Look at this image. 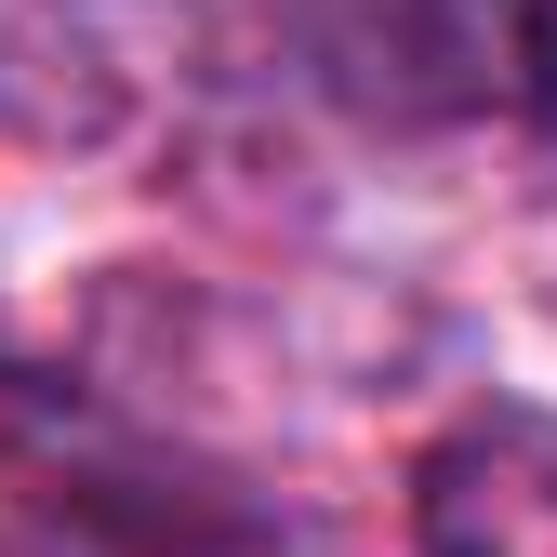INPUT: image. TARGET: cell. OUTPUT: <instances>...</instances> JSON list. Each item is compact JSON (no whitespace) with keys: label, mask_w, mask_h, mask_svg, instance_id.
Instances as JSON below:
<instances>
[{"label":"cell","mask_w":557,"mask_h":557,"mask_svg":"<svg viewBox=\"0 0 557 557\" xmlns=\"http://www.w3.org/2000/svg\"><path fill=\"white\" fill-rule=\"evenodd\" d=\"M518 107L557 133V0H518Z\"/></svg>","instance_id":"obj_4"},{"label":"cell","mask_w":557,"mask_h":557,"mask_svg":"<svg viewBox=\"0 0 557 557\" xmlns=\"http://www.w3.org/2000/svg\"><path fill=\"white\" fill-rule=\"evenodd\" d=\"M411 544L425 557H557V411L478 398L411 465Z\"/></svg>","instance_id":"obj_3"},{"label":"cell","mask_w":557,"mask_h":557,"mask_svg":"<svg viewBox=\"0 0 557 557\" xmlns=\"http://www.w3.org/2000/svg\"><path fill=\"white\" fill-rule=\"evenodd\" d=\"M278 53L372 133H465L518 107V0H278Z\"/></svg>","instance_id":"obj_2"},{"label":"cell","mask_w":557,"mask_h":557,"mask_svg":"<svg viewBox=\"0 0 557 557\" xmlns=\"http://www.w3.org/2000/svg\"><path fill=\"white\" fill-rule=\"evenodd\" d=\"M278 505L94 385L0 359V557H265Z\"/></svg>","instance_id":"obj_1"}]
</instances>
